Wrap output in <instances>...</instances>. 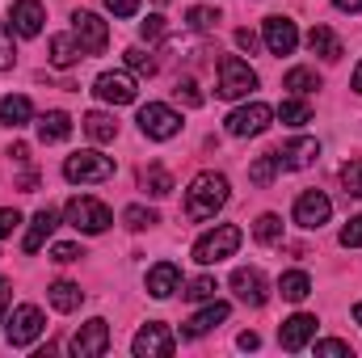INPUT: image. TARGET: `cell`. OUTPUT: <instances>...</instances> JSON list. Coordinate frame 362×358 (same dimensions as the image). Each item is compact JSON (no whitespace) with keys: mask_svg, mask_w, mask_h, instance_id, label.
<instances>
[{"mask_svg":"<svg viewBox=\"0 0 362 358\" xmlns=\"http://www.w3.org/2000/svg\"><path fill=\"white\" fill-rule=\"evenodd\" d=\"M228 202V178L223 173H198L185 190V219L202 224V219H215V211Z\"/></svg>","mask_w":362,"mask_h":358,"instance_id":"obj_1","label":"cell"},{"mask_svg":"<svg viewBox=\"0 0 362 358\" xmlns=\"http://www.w3.org/2000/svg\"><path fill=\"white\" fill-rule=\"evenodd\" d=\"M240 241H245V232H240L236 224H219L215 232H206V236L194 245V262H198V266H215V262L232 258V253L240 249Z\"/></svg>","mask_w":362,"mask_h":358,"instance_id":"obj_2","label":"cell"},{"mask_svg":"<svg viewBox=\"0 0 362 358\" xmlns=\"http://www.w3.org/2000/svg\"><path fill=\"white\" fill-rule=\"evenodd\" d=\"M257 89V72L245 64V59H236V55H223L219 59V97L223 101H236V97H249V93Z\"/></svg>","mask_w":362,"mask_h":358,"instance_id":"obj_3","label":"cell"},{"mask_svg":"<svg viewBox=\"0 0 362 358\" xmlns=\"http://www.w3.org/2000/svg\"><path fill=\"white\" fill-rule=\"evenodd\" d=\"M64 215H68V224H72L76 232H89V236L105 232V228L114 224L110 207H105V202H97V198H68Z\"/></svg>","mask_w":362,"mask_h":358,"instance_id":"obj_4","label":"cell"},{"mask_svg":"<svg viewBox=\"0 0 362 358\" xmlns=\"http://www.w3.org/2000/svg\"><path fill=\"white\" fill-rule=\"evenodd\" d=\"M64 178L68 181H81V185H93V181H110L114 178V161L101 156V152H72L64 161Z\"/></svg>","mask_w":362,"mask_h":358,"instance_id":"obj_5","label":"cell"},{"mask_svg":"<svg viewBox=\"0 0 362 358\" xmlns=\"http://www.w3.org/2000/svg\"><path fill=\"white\" fill-rule=\"evenodd\" d=\"M270 118H274V110L266 101H249V105H240V110L228 114V135H236V139L262 135V131L270 127Z\"/></svg>","mask_w":362,"mask_h":358,"instance_id":"obj_6","label":"cell"},{"mask_svg":"<svg viewBox=\"0 0 362 358\" xmlns=\"http://www.w3.org/2000/svg\"><path fill=\"white\" fill-rule=\"evenodd\" d=\"M139 131H144L148 139H173L181 131V114L169 110V105H160V101H148V105L139 110Z\"/></svg>","mask_w":362,"mask_h":358,"instance_id":"obj_7","label":"cell"},{"mask_svg":"<svg viewBox=\"0 0 362 358\" xmlns=\"http://www.w3.org/2000/svg\"><path fill=\"white\" fill-rule=\"evenodd\" d=\"M329 215H333V202H329V194L325 190H303L299 198H295V224L299 228H325L329 224Z\"/></svg>","mask_w":362,"mask_h":358,"instance_id":"obj_8","label":"cell"},{"mask_svg":"<svg viewBox=\"0 0 362 358\" xmlns=\"http://www.w3.org/2000/svg\"><path fill=\"white\" fill-rule=\"evenodd\" d=\"M42 329H47V321H42V312H38L34 304L13 308V316H8V342H13V346H30V342H38Z\"/></svg>","mask_w":362,"mask_h":358,"instance_id":"obj_9","label":"cell"},{"mask_svg":"<svg viewBox=\"0 0 362 358\" xmlns=\"http://www.w3.org/2000/svg\"><path fill=\"white\" fill-rule=\"evenodd\" d=\"M173 333H169V325H160V321H152V325H144L139 333H135V342H131V350L139 358H169L173 354Z\"/></svg>","mask_w":362,"mask_h":358,"instance_id":"obj_10","label":"cell"},{"mask_svg":"<svg viewBox=\"0 0 362 358\" xmlns=\"http://www.w3.org/2000/svg\"><path fill=\"white\" fill-rule=\"evenodd\" d=\"M72 34H76V42H81L85 55H101L110 47V30H105V21L97 13H76L72 17Z\"/></svg>","mask_w":362,"mask_h":358,"instance_id":"obj_11","label":"cell"},{"mask_svg":"<svg viewBox=\"0 0 362 358\" xmlns=\"http://www.w3.org/2000/svg\"><path fill=\"white\" fill-rule=\"evenodd\" d=\"M232 291H236V299L240 304H249V308H262L266 299H270V287H266V274L257 266H240L232 274Z\"/></svg>","mask_w":362,"mask_h":358,"instance_id":"obj_12","label":"cell"},{"mask_svg":"<svg viewBox=\"0 0 362 358\" xmlns=\"http://www.w3.org/2000/svg\"><path fill=\"white\" fill-rule=\"evenodd\" d=\"M110 350V325L101 321V316H93L89 325H81L76 329V337H72V354L76 358H97Z\"/></svg>","mask_w":362,"mask_h":358,"instance_id":"obj_13","label":"cell"},{"mask_svg":"<svg viewBox=\"0 0 362 358\" xmlns=\"http://www.w3.org/2000/svg\"><path fill=\"white\" fill-rule=\"evenodd\" d=\"M262 38H266V47H270V55H291V51L299 47V30H295V21H291V17H282V13L266 17Z\"/></svg>","mask_w":362,"mask_h":358,"instance_id":"obj_14","label":"cell"},{"mask_svg":"<svg viewBox=\"0 0 362 358\" xmlns=\"http://www.w3.org/2000/svg\"><path fill=\"white\" fill-rule=\"evenodd\" d=\"M93 93H97L101 101H110V105H131V101H135V81H131L127 72H101L97 85H93Z\"/></svg>","mask_w":362,"mask_h":358,"instance_id":"obj_15","label":"cell"},{"mask_svg":"<svg viewBox=\"0 0 362 358\" xmlns=\"http://www.w3.org/2000/svg\"><path fill=\"white\" fill-rule=\"evenodd\" d=\"M8 21H13V34H21V38H38V34H42L47 13H42V4H38V0H13Z\"/></svg>","mask_w":362,"mask_h":358,"instance_id":"obj_16","label":"cell"},{"mask_svg":"<svg viewBox=\"0 0 362 358\" xmlns=\"http://www.w3.org/2000/svg\"><path fill=\"white\" fill-rule=\"evenodd\" d=\"M316 337V316H308V312H295L282 329H278V342H282V350H303L308 342Z\"/></svg>","mask_w":362,"mask_h":358,"instance_id":"obj_17","label":"cell"},{"mask_svg":"<svg viewBox=\"0 0 362 358\" xmlns=\"http://www.w3.org/2000/svg\"><path fill=\"white\" fill-rule=\"evenodd\" d=\"M274 156H278V169H308V165L320 156V144H316V139H291V144H282Z\"/></svg>","mask_w":362,"mask_h":358,"instance_id":"obj_18","label":"cell"},{"mask_svg":"<svg viewBox=\"0 0 362 358\" xmlns=\"http://www.w3.org/2000/svg\"><path fill=\"white\" fill-rule=\"evenodd\" d=\"M59 228V215H55V207H42L34 219H30V232H25V241H21V249L25 253H38L42 245H47V236Z\"/></svg>","mask_w":362,"mask_h":358,"instance_id":"obj_19","label":"cell"},{"mask_svg":"<svg viewBox=\"0 0 362 358\" xmlns=\"http://www.w3.org/2000/svg\"><path fill=\"white\" fill-rule=\"evenodd\" d=\"M177 287H181V270L173 266V262H160V266L148 270V295H156V299H169Z\"/></svg>","mask_w":362,"mask_h":358,"instance_id":"obj_20","label":"cell"},{"mask_svg":"<svg viewBox=\"0 0 362 358\" xmlns=\"http://www.w3.org/2000/svg\"><path fill=\"white\" fill-rule=\"evenodd\" d=\"M228 312H232V308H228V304H219V299H215V304H211V308H202V312H198V316H189V325H185V329H181V333H185V337H202V333H211V329H219V325H223V321H228Z\"/></svg>","mask_w":362,"mask_h":358,"instance_id":"obj_21","label":"cell"},{"mask_svg":"<svg viewBox=\"0 0 362 358\" xmlns=\"http://www.w3.org/2000/svg\"><path fill=\"white\" fill-rule=\"evenodd\" d=\"M72 135V118L64 114V110H47L42 118H38V139L42 144H64Z\"/></svg>","mask_w":362,"mask_h":358,"instance_id":"obj_22","label":"cell"},{"mask_svg":"<svg viewBox=\"0 0 362 358\" xmlns=\"http://www.w3.org/2000/svg\"><path fill=\"white\" fill-rule=\"evenodd\" d=\"M47 51H51V64H55V68H72V64H81V59H85V51H81L76 34H55Z\"/></svg>","mask_w":362,"mask_h":358,"instance_id":"obj_23","label":"cell"},{"mask_svg":"<svg viewBox=\"0 0 362 358\" xmlns=\"http://www.w3.org/2000/svg\"><path fill=\"white\" fill-rule=\"evenodd\" d=\"M30 114H34L30 97H13V93H8V97L0 101V127H13V131H17V127L30 122Z\"/></svg>","mask_w":362,"mask_h":358,"instance_id":"obj_24","label":"cell"},{"mask_svg":"<svg viewBox=\"0 0 362 358\" xmlns=\"http://www.w3.org/2000/svg\"><path fill=\"white\" fill-rule=\"evenodd\" d=\"M47 299H51V308H55V312H76V308L85 304V291H81L76 282H51Z\"/></svg>","mask_w":362,"mask_h":358,"instance_id":"obj_25","label":"cell"},{"mask_svg":"<svg viewBox=\"0 0 362 358\" xmlns=\"http://www.w3.org/2000/svg\"><path fill=\"white\" fill-rule=\"evenodd\" d=\"M278 291H282V299H291V304H303V299L312 295V278H308L303 270H286V274L278 278Z\"/></svg>","mask_w":362,"mask_h":358,"instance_id":"obj_26","label":"cell"},{"mask_svg":"<svg viewBox=\"0 0 362 358\" xmlns=\"http://www.w3.org/2000/svg\"><path fill=\"white\" fill-rule=\"evenodd\" d=\"M308 47H312V55H325V59H341V38H337L329 25H316V30L308 34Z\"/></svg>","mask_w":362,"mask_h":358,"instance_id":"obj_27","label":"cell"},{"mask_svg":"<svg viewBox=\"0 0 362 358\" xmlns=\"http://www.w3.org/2000/svg\"><path fill=\"white\" fill-rule=\"evenodd\" d=\"M85 131H89V139H97V144H110V139L118 135V122H114L110 114L93 110V114H85Z\"/></svg>","mask_w":362,"mask_h":358,"instance_id":"obj_28","label":"cell"},{"mask_svg":"<svg viewBox=\"0 0 362 358\" xmlns=\"http://www.w3.org/2000/svg\"><path fill=\"white\" fill-rule=\"evenodd\" d=\"M282 89H291L295 97H303V93L320 89V76H316L312 68H295V72H286V81H282Z\"/></svg>","mask_w":362,"mask_h":358,"instance_id":"obj_29","label":"cell"},{"mask_svg":"<svg viewBox=\"0 0 362 358\" xmlns=\"http://www.w3.org/2000/svg\"><path fill=\"white\" fill-rule=\"evenodd\" d=\"M278 118H282L286 127H303V122H312V105L299 101V97H291V101L278 105Z\"/></svg>","mask_w":362,"mask_h":358,"instance_id":"obj_30","label":"cell"},{"mask_svg":"<svg viewBox=\"0 0 362 358\" xmlns=\"http://www.w3.org/2000/svg\"><path fill=\"white\" fill-rule=\"evenodd\" d=\"M144 190H148V194H152V198H165V194H169V190H173V178H169V173H165V169H160V165H152V169H144Z\"/></svg>","mask_w":362,"mask_h":358,"instance_id":"obj_31","label":"cell"},{"mask_svg":"<svg viewBox=\"0 0 362 358\" xmlns=\"http://www.w3.org/2000/svg\"><path fill=\"white\" fill-rule=\"evenodd\" d=\"M122 224H127L131 232H144V228L160 224V215H156V211H148V207H127V211H122Z\"/></svg>","mask_w":362,"mask_h":358,"instance_id":"obj_32","label":"cell"},{"mask_svg":"<svg viewBox=\"0 0 362 358\" xmlns=\"http://www.w3.org/2000/svg\"><path fill=\"white\" fill-rule=\"evenodd\" d=\"M274 173H278V156L274 152H266V156H257L253 165H249V178L257 181V185H270Z\"/></svg>","mask_w":362,"mask_h":358,"instance_id":"obj_33","label":"cell"},{"mask_svg":"<svg viewBox=\"0 0 362 358\" xmlns=\"http://www.w3.org/2000/svg\"><path fill=\"white\" fill-rule=\"evenodd\" d=\"M185 21H189V30H198V34H206V30H215V21H219V13H215V8H206V4H194V8L185 13Z\"/></svg>","mask_w":362,"mask_h":358,"instance_id":"obj_34","label":"cell"},{"mask_svg":"<svg viewBox=\"0 0 362 358\" xmlns=\"http://www.w3.org/2000/svg\"><path fill=\"white\" fill-rule=\"evenodd\" d=\"M253 236H257L262 245H278V241H282V219H278V215H262L257 228H253Z\"/></svg>","mask_w":362,"mask_h":358,"instance_id":"obj_35","label":"cell"},{"mask_svg":"<svg viewBox=\"0 0 362 358\" xmlns=\"http://www.w3.org/2000/svg\"><path fill=\"white\" fill-rule=\"evenodd\" d=\"M127 68L139 72V76H152V72H156V59H152L144 47H131V51H127Z\"/></svg>","mask_w":362,"mask_h":358,"instance_id":"obj_36","label":"cell"},{"mask_svg":"<svg viewBox=\"0 0 362 358\" xmlns=\"http://www.w3.org/2000/svg\"><path fill=\"white\" fill-rule=\"evenodd\" d=\"M215 291H219V287H215V278H206V274H202V278H194V282L185 287V299H194V304H198V299H215Z\"/></svg>","mask_w":362,"mask_h":358,"instance_id":"obj_37","label":"cell"},{"mask_svg":"<svg viewBox=\"0 0 362 358\" xmlns=\"http://www.w3.org/2000/svg\"><path fill=\"white\" fill-rule=\"evenodd\" d=\"M341 185H346V194H358L362 198V161L341 165Z\"/></svg>","mask_w":362,"mask_h":358,"instance_id":"obj_38","label":"cell"},{"mask_svg":"<svg viewBox=\"0 0 362 358\" xmlns=\"http://www.w3.org/2000/svg\"><path fill=\"white\" fill-rule=\"evenodd\" d=\"M173 97H177L181 105H189V110H194V105H202V93H198V85H194L189 76H181V81H177V89H173Z\"/></svg>","mask_w":362,"mask_h":358,"instance_id":"obj_39","label":"cell"},{"mask_svg":"<svg viewBox=\"0 0 362 358\" xmlns=\"http://www.w3.org/2000/svg\"><path fill=\"white\" fill-rule=\"evenodd\" d=\"M165 30H169V25H165V17H160V13H152L148 21H139V34H144V42H156V38H165Z\"/></svg>","mask_w":362,"mask_h":358,"instance_id":"obj_40","label":"cell"},{"mask_svg":"<svg viewBox=\"0 0 362 358\" xmlns=\"http://www.w3.org/2000/svg\"><path fill=\"white\" fill-rule=\"evenodd\" d=\"M17 64V51H13V34L4 30V21H0V72H8Z\"/></svg>","mask_w":362,"mask_h":358,"instance_id":"obj_41","label":"cell"},{"mask_svg":"<svg viewBox=\"0 0 362 358\" xmlns=\"http://www.w3.org/2000/svg\"><path fill=\"white\" fill-rule=\"evenodd\" d=\"M341 245H346V249H362V215H354V219L341 228Z\"/></svg>","mask_w":362,"mask_h":358,"instance_id":"obj_42","label":"cell"},{"mask_svg":"<svg viewBox=\"0 0 362 358\" xmlns=\"http://www.w3.org/2000/svg\"><path fill=\"white\" fill-rule=\"evenodd\" d=\"M81 258H85V249H81V245H55V249H51V262H59V266L81 262Z\"/></svg>","mask_w":362,"mask_h":358,"instance_id":"obj_43","label":"cell"},{"mask_svg":"<svg viewBox=\"0 0 362 358\" xmlns=\"http://www.w3.org/2000/svg\"><path fill=\"white\" fill-rule=\"evenodd\" d=\"M316 354H329V358H350V346H346V342H337V337H329V342H316Z\"/></svg>","mask_w":362,"mask_h":358,"instance_id":"obj_44","label":"cell"},{"mask_svg":"<svg viewBox=\"0 0 362 358\" xmlns=\"http://www.w3.org/2000/svg\"><path fill=\"white\" fill-rule=\"evenodd\" d=\"M105 8H110L114 17H135V13H139V0H105Z\"/></svg>","mask_w":362,"mask_h":358,"instance_id":"obj_45","label":"cell"},{"mask_svg":"<svg viewBox=\"0 0 362 358\" xmlns=\"http://www.w3.org/2000/svg\"><path fill=\"white\" fill-rule=\"evenodd\" d=\"M17 224H21V215H17L13 207H0V236H13Z\"/></svg>","mask_w":362,"mask_h":358,"instance_id":"obj_46","label":"cell"},{"mask_svg":"<svg viewBox=\"0 0 362 358\" xmlns=\"http://www.w3.org/2000/svg\"><path fill=\"white\" fill-rule=\"evenodd\" d=\"M236 47L240 51H257V34L253 30H236Z\"/></svg>","mask_w":362,"mask_h":358,"instance_id":"obj_47","label":"cell"},{"mask_svg":"<svg viewBox=\"0 0 362 358\" xmlns=\"http://www.w3.org/2000/svg\"><path fill=\"white\" fill-rule=\"evenodd\" d=\"M8 156H13L17 165H25V161H30V148H25V144H13V148H8Z\"/></svg>","mask_w":362,"mask_h":358,"instance_id":"obj_48","label":"cell"},{"mask_svg":"<svg viewBox=\"0 0 362 358\" xmlns=\"http://www.w3.org/2000/svg\"><path fill=\"white\" fill-rule=\"evenodd\" d=\"M257 346H262L257 333H240V350H257Z\"/></svg>","mask_w":362,"mask_h":358,"instance_id":"obj_49","label":"cell"},{"mask_svg":"<svg viewBox=\"0 0 362 358\" xmlns=\"http://www.w3.org/2000/svg\"><path fill=\"white\" fill-rule=\"evenodd\" d=\"M341 13H362V0H337Z\"/></svg>","mask_w":362,"mask_h":358,"instance_id":"obj_50","label":"cell"},{"mask_svg":"<svg viewBox=\"0 0 362 358\" xmlns=\"http://www.w3.org/2000/svg\"><path fill=\"white\" fill-rule=\"evenodd\" d=\"M4 312H8V282L0 278V316H4Z\"/></svg>","mask_w":362,"mask_h":358,"instance_id":"obj_51","label":"cell"},{"mask_svg":"<svg viewBox=\"0 0 362 358\" xmlns=\"http://www.w3.org/2000/svg\"><path fill=\"white\" fill-rule=\"evenodd\" d=\"M354 89L362 93V59H358V68H354Z\"/></svg>","mask_w":362,"mask_h":358,"instance_id":"obj_52","label":"cell"},{"mask_svg":"<svg viewBox=\"0 0 362 358\" xmlns=\"http://www.w3.org/2000/svg\"><path fill=\"white\" fill-rule=\"evenodd\" d=\"M354 321H358V325H362V299H358V304H354Z\"/></svg>","mask_w":362,"mask_h":358,"instance_id":"obj_53","label":"cell"},{"mask_svg":"<svg viewBox=\"0 0 362 358\" xmlns=\"http://www.w3.org/2000/svg\"><path fill=\"white\" fill-rule=\"evenodd\" d=\"M156 4H169V0H156Z\"/></svg>","mask_w":362,"mask_h":358,"instance_id":"obj_54","label":"cell"}]
</instances>
